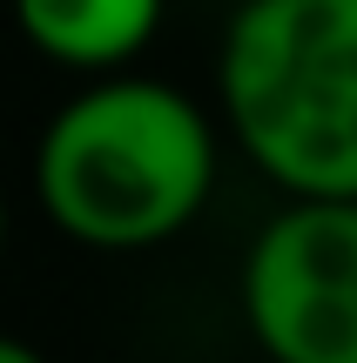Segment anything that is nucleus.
<instances>
[{
  "mask_svg": "<svg viewBox=\"0 0 357 363\" xmlns=\"http://www.w3.org/2000/svg\"><path fill=\"white\" fill-rule=\"evenodd\" d=\"M34 189L54 229L88 249H155L202 216L216 189V128L182 88L101 74L48 121Z\"/></svg>",
  "mask_w": 357,
  "mask_h": 363,
  "instance_id": "obj_1",
  "label": "nucleus"
},
{
  "mask_svg": "<svg viewBox=\"0 0 357 363\" xmlns=\"http://www.w3.org/2000/svg\"><path fill=\"white\" fill-rule=\"evenodd\" d=\"M216 88L283 195H357V0H243Z\"/></svg>",
  "mask_w": 357,
  "mask_h": 363,
  "instance_id": "obj_2",
  "label": "nucleus"
},
{
  "mask_svg": "<svg viewBox=\"0 0 357 363\" xmlns=\"http://www.w3.org/2000/svg\"><path fill=\"white\" fill-rule=\"evenodd\" d=\"M243 323L270 363H357V195H290L256 229Z\"/></svg>",
  "mask_w": 357,
  "mask_h": 363,
  "instance_id": "obj_3",
  "label": "nucleus"
},
{
  "mask_svg": "<svg viewBox=\"0 0 357 363\" xmlns=\"http://www.w3.org/2000/svg\"><path fill=\"white\" fill-rule=\"evenodd\" d=\"M13 21L48 61L108 74L155 40L162 0H13Z\"/></svg>",
  "mask_w": 357,
  "mask_h": 363,
  "instance_id": "obj_4",
  "label": "nucleus"
},
{
  "mask_svg": "<svg viewBox=\"0 0 357 363\" xmlns=\"http://www.w3.org/2000/svg\"><path fill=\"white\" fill-rule=\"evenodd\" d=\"M0 363H48V357H40V350H27L21 337H0Z\"/></svg>",
  "mask_w": 357,
  "mask_h": 363,
  "instance_id": "obj_5",
  "label": "nucleus"
},
{
  "mask_svg": "<svg viewBox=\"0 0 357 363\" xmlns=\"http://www.w3.org/2000/svg\"><path fill=\"white\" fill-rule=\"evenodd\" d=\"M0 242H7V202H0Z\"/></svg>",
  "mask_w": 357,
  "mask_h": 363,
  "instance_id": "obj_6",
  "label": "nucleus"
}]
</instances>
